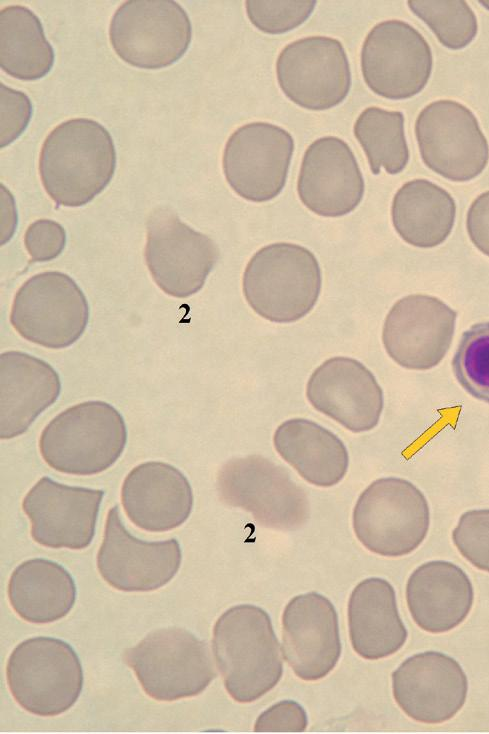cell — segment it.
Instances as JSON below:
<instances>
[{"label": "cell", "instance_id": "6da1fadb", "mask_svg": "<svg viewBox=\"0 0 489 734\" xmlns=\"http://www.w3.org/2000/svg\"><path fill=\"white\" fill-rule=\"evenodd\" d=\"M115 168L116 151L110 133L88 118H73L57 125L40 151V178L57 206L89 203L109 184Z\"/></svg>", "mask_w": 489, "mask_h": 734}, {"label": "cell", "instance_id": "7a4b0ae2", "mask_svg": "<svg viewBox=\"0 0 489 734\" xmlns=\"http://www.w3.org/2000/svg\"><path fill=\"white\" fill-rule=\"evenodd\" d=\"M212 649L225 688L239 703L259 699L282 677L280 645L260 607L242 604L226 610L214 625Z\"/></svg>", "mask_w": 489, "mask_h": 734}, {"label": "cell", "instance_id": "3957f363", "mask_svg": "<svg viewBox=\"0 0 489 734\" xmlns=\"http://www.w3.org/2000/svg\"><path fill=\"white\" fill-rule=\"evenodd\" d=\"M322 284L315 255L292 243H273L259 249L245 267L243 294L261 317L292 323L315 306Z\"/></svg>", "mask_w": 489, "mask_h": 734}, {"label": "cell", "instance_id": "277c9868", "mask_svg": "<svg viewBox=\"0 0 489 734\" xmlns=\"http://www.w3.org/2000/svg\"><path fill=\"white\" fill-rule=\"evenodd\" d=\"M127 441L122 415L103 401H87L62 411L43 429L39 448L54 470L94 475L111 467Z\"/></svg>", "mask_w": 489, "mask_h": 734}, {"label": "cell", "instance_id": "5b68a950", "mask_svg": "<svg viewBox=\"0 0 489 734\" xmlns=\"http://www.w3.org/2000/svg\"><path fill=\"white\" fill-rule=\"evenodd\" d=\"M7 683L16 702L38 716L69 710L83 687L80 659L71 645L53 637L26 639L12 651Z\"/></svg>", "mask_w": 489, "mask_h": 734}, {"label": "cell", "instance_id": "8992f818", "mask_svg": "<svg viewBox=\"0 0 489 734\" xmlns=\"http://www.w3.org/2000/svg\"><path fill=\"white\" fill-rule=\"evenodd\" d=\"M143 690L158 701L193 697L216 677L206 642L177 627L150 632L123 654Z\"/></svg>", "mask_w": 489, "mask_h": 734}, {"label": "cell", "instance_id": "52a82bcc", "mask_svg": "<svg viewBox=\"0 0 489 734\" xmlns=\"http://www.w3.org/2000/svg\"><path fill=\"white\" fill-rule=\"evenodd\" d=\"M352 524L357 539L369 551L386 557L404 556L414 551L427 535L428 502L410 481L380 478L358 497Z\"/></svg>", "mask_w": 489, "mask_h": 734}, {"label": "cell", "instance_id": "ba28073f", "mask_svg": "<svg viewBox=\"0 0 489 734\" xmlns=\"http://www.w3.org/2000/svg\"><path fill=\"white\" fill-rule=\"evenodd\" d=\"M220 499L249 512L263 527L290 531L309 518V500L288 472L259 455L233 458L217 475Z\"/></svg>", "mask_w": 489, "mask_h": 734}, {"label": "cell", "instance_id": "9c48e42d", "mask_svg": "<svg viewBox=\"0 0 489 734\" xmlns=\"http://www.w3.org/2000/svg\"><path fill=\"white\" fill-rule=\"evenodd\" d=\"M192 26L186 11L173 0H129L112 16L110 43L126 63L160 69L188 50Z\"/></svg>", "mask_w": 489, "mask_h": 734}, {"label": "cell", "instance_id": "30bf717a", "mask_svg": "<svg viewBox=\"0 0 489 734\" xmlns=\"http://www.w3.org/2000/svg\"><path fill=\"white\" fill-rule=\"evenodd\" d=\"M88 320L84 293L70 276L58 271L36 274L23 283L10 313L12 326L24 339L50 349L75 343Z\"/></svg>", "mask_w": 489, "mask_h": 734}, {"label": "cell", "instance_id": "8fae6325", "mask_svg": "<svg viewBox=\"0 0 489 734\" xmlns=\"http://www.w3.org/2000/svg\"><path fill=\"white\" fill-rule=\"evenodd\" d=\"M415 135L423 163L448 180H472L488 163L489 144L479 122L457 101L437 100L423 108Z\"/></svg>", "mask_w": 489, "mask_h": 734}, {"label": "cell", "instance_id": "7c38bea8", "mask_svg": "<svg viewBox=\"0 0 489 734\" xmlns=\"http://www.w3.org/2000/svg\"><path fill=\"white\" fill-rule=\"evenodd\" d=\"M146 265L166 294L185 298L204 286L219 259V249L167 208L154 210L147 221Z\"/></svg>", "mask_w": 489, "mask_h": 734}, {"label": "cell", "instance_id": "4fadbf2b", "mask_svg": "<svg viewBox=\"0 0 489 734\" xmlns=\"http://www.w3.org/2000/svg\"><path fill=\"white\" fill-rule=\"evenodd\" d=\"M366 85L375 94L403 100L420 93L428 83L433 55L428 42L401 20L376 24L367 34L360 55Z\"/></svg>", "mask_w": 489, "mask_h": 734}, {"label": "cell", "instance_id": "5bb4252c", "mask_svg": "<svg viewBox=\"0 0 489 734\" xmlns=\"http://www.w3.org/2000/svg\"><path fill=\"white\" fill-rule=\"evenodd\" d=\"M276 76L288 99L313 111L339 105L351 87L344 47L326 36L305 37L286 45L276 61Z\"/></svg>", "mask_w": 489, "mask_h": 734}, {"label": "cell", "instance_id": "9a60e30c", "mask_svg": "<svg viewBox=\"0 0 489 734\" xmlns=\"http://www.w3.org/2000/svg\"><path fill=\"white\" fill-rule=\"evenodd\" d=\"M294 140L285 129L268 122H251L228 138L222 167L229 186L251 202L272 200L286 184Z\"/></svg>", "mask_w": 489, "mask_h": 734}, {"label": "cell", "instance_id": "2e32d148", "mask_svg": "<svg viewBox=\"0 0 489 734\" xmlns=\"http://www.w3.org/2000/svg\"><path fill=\"white\" fill-rule=\"evenodd\" d=\"M181 561L176 539L140 540L126 529L118 506L110 508L97 555L98 571L110 586L126 592L159 589L176 575Z\"/></svg>", "mask_w": 489, "mask_h": 734}, {"label": "cell", "instance_id": "e0dca14e", "mask_svg": "<svg viewBox=\"0 0 489 734\" xmlns=\"http://www.w3.org/2000/svg\"><path fill=\"white\" fill-rule=\"evenodd\" d=\"M457 314L440 299L413 294L398 300L386 316L382 342L398 365L428 370L450 348Z\"/></svg>", "mask_w": 489, "mask_h": 734}, {"label": "cell", "instance_id": "ac0fdd59", "mask_svg": "<svg viewBox=\"0 0 489 734\" xmlns=\"http://www.w3.org/2000/svg\"><path fill=\"white\" fill-rule=\"evenodd\" d=\"M103 490L69 486L44 476L26 494L22 508L32 538L45 547L81 550L90 545Z\"/></svg>", "mask_w": 489, "mask_h": 734}, {"label": "cell", "instance_id": "d6986e66", "mask_svg": "<svg viewBox=\"0 0 489 734\" xmlns=\"http://www.w3.org/2000/svg\"><path fill=\"white\" fill-rule=\"evenodd\" d=\"M393 696L412 719L439 724L463 707L468 681L460 664L437 651L415 654L392 673Z\"/></svg>", "mask_w": 489, "mask_h": 734}, {"label": "cell", "instance_id": "ffe728a7", "mask_svg": "<svg viewBox=\"0 0 489 734\" xmlns=\"http://www.w3.org/2000/svg\"><path fill=\"white\" fill-rule=\"evenodd\" d=\"M306 397L317 411L353 433L375 428L384 406L383 391L372 372L344 356L329 358L313 371Z\"/></svg>", "mask_w": 489, "mask_h": 734}, {"label": "cell", "instance_id": "44dd1931", "mask_svg": "<svg viewBox=\"0 0 489 734\" xmlns=\"http://www.w3.org/2000/svg\"><path fill=\"white\" fill-rule=\"evenodd\" d=\"M282 651L302 680L316 681L333 670L341 641L338 616L328 598L309 592L288 602L282 615Z\"/></svg>", "mask_w": 489, "mask_h": 734}, {"label": "cell", "instance_id": "7402d4cb", "mask_svg": "<svg viewBox=\"0 0 489 734\" xmlns=\"http://www.w3.org/2000/svg\"><path fill=\"white\" fill-rule=\"evenodd\" d=\"M365 190L362 172L349 145L334 136L318 138L306 149L297 180L301 202L323 217L352 212Z\"/></svg>", "mask_w": 489, "mask_h": 734}, {"label": "cell", "instance_id": "603a6c76", "mask_svg": "<svg viewBox=\"0 0 489 734\" xmlns=\"http://www.w3.org/2000/svg\"><path fill=\"white\" fill-rule=\"evenodd\" d=\"M121 502L128 518L149 532L182 525L193 507L191 485L176 467L148 461L134 467L123 481Z\"/></svg>", "mask_w": 489, "mask_h": 734}, {"label": "cell", "instance_id": "cb8c5ba5", "mask_svg": "<svg viewBox=\"0 0 489 734\" xmlns=\"http://www.w3.org/2000/svg\"><path fill=\"white\" fill-rule=\"evenodd\" d=\"M1 439L27 431L59 397L58 373L47 362L20 351L0 356Z\"/></svg>", "mask_w": 489, "mask_h": 734}, {"label": "cell", "instance_id": "d4e9b609", "mask_svg": "<svg viewBox=\"0 0 489 734\" xmlns=\"http://www.w3.org/2000/svg\"><path fill=\"white\" fill-rule=\"evenodd\" d=\"M473 586L454 563L429 561L417 567L406 586V599L415 623L430 633H443L462 623L473 604Z\"/></svg>", "mask_w": 489, "mask_h": 734}, {"label": "cell", "instance_id": "484cf974", "mask_svg": "<svg viewBox=\"0 0 489 734\" xmlns=\"http://www.w3.org/2000/svg\"><path fill=\"white\" fill-rule=\"evenodd\" d=\"M349 635L354 651L368 660L396 653L406 642L407 630L392 585L367 578L352 591L348 602Z\"/></svg>", "mask_w": 489, "mask_h": 734}, {"label": "cell", "instance_id": "4316f807", "mask_svg": "<svg viewBox=\"0 0 489 734\" xmlns=\"http://www.w3.org/2000/svg\"><path fill=\"white\" fill-rule=\"evenodd\" d=\"M277 453L307 482L318 487L338 484L346 475L349 454L341 439L314 421L292 418L273 435Z\"/></svg>", "mask_w": 489, "mask_h": 734}, {"label": "cell", "instance_id": "83f0119b", "mask_svg": "<svg viewBox=\"0 0 489 734\" xmlns=\"http://www.w3.org/2000/svg\"><path fill=\"white\" fill-rule=\"evenodd\" d=\"M76 585L60 564L34 558L12 572L8 597L14 611L25 621L46 624L66 616L76 601Z\"/></svg>", "mask_w": 489, "mask_h": 734}, {"label": "cell", "instance_id": "f1b7e54d", "mask_svg": "<svg viewBox=\"0 0 489 734\" xmlns=\"http://www.w3.org/2000/svg\"><path fill=\"white\" fill-rule=\"evenodd\" d=\"M456 216L453 197L426 179L404 183L391 206L393 226L408 244L431 248L441 244L452 231Z\"/></svg>", "mask_w": 489, "mask_h": 734}, {"label": "cell", "instance_id": "f546056e", "mask_svg": "<svg viewBox=\"0 0 489 734\" xmlns=\"http://www.w3.org/2000/svg\"><path fill=\"white\" fill-rule=\"evenodd\" d=\"M54 50L38 16L29 8L10 5L0 13V65L10 76L33 81L49 73Z\"/></svg>", "mask_w": 489, "mask_h": 734}, {"label": "cell", "instance_id": "4dcf8cb0", "mask_svg": "<svg viewBox=\"0 0 489 734\" xmlns=\"http://www.w3.org/2000/svg\"><path fill=\"white\" fill-rule=\"evenodd\" d=\"M353 132L374 175L381 168L392 175L404 170L409 161V148L402 112L368 107L357 117Z\"/></svg>", "mask_w": 489, "mask_h": 734}, {"label": "cell", "instance_id": "1f68e13d", "mask_svg": "<svg viewBox=\"0 0 489 734\" xmlns=\"http://www.w3.org/2000/svg\"><path fill=\"white\" fill-rule=\"evenodd\" d=\"M407 4L409 9L428 25L438 41L448 49H463L477 35V18L465 1L411 0Z\"/></svg>", "mask_w": 489, "mask_h": 734}, {"label": "cell", "instance_id": "d6a6232c", "mask_svg": "<svg viewBox=\"0 0 489 734\" xmlns=\"http://www.w3.org/2000/svg\"><path fill=\"white\" fill-rule=\"evenodd\" d=\"M452 370L467 393L489 403V322L476 323L462 334Z\"/></svg>", "mask_w": 489, "mask_h": 734}, {"label": "cell", "instance_id": "836d02e7", "mask_svg": "<svg viewBox=\"0 0 489 734\" xmlns=\"http://www.w3.org/2000/svg\"><path fill=\"white\" fill-rule=\"evenodd\" d=\"M316 1H245L250 22L267 34H282L303 24L315 9Z\"/></svg>", "mask_w": 489, "mask_h": 734}, {"label": "cell", "instance_id": "e575fe53", "mask_svg": "<svg viewBox=\"0 0 489 734\" xmlns=\"http://www.w3.org/2000/svg\"><path fill=\"white\" fill-rule=\"evenodd\" d=\"M452 540L466 560L489 572V509L463 513L452 532Z\"/></svg>", "mask_w": 489, "mask_h": 734}, {"label": "cell", "instance_id": "d590c367", "mask_svg": "<svg viewBox=\"0 0 489 734\" xmlns=\"http://www.w3.org/2000/svg\"><path fill=\"white\" fill-rule=\"evenodd\" d=\"M25 248L33 262L57 258L65 248L66 232L61 224L50 219L31 223L24 235Z\"/></svg>", "mask_w": 489, "mask_h": 734}, {"label": "cell", "instance_id": "8d00e7d4", "mask_svg": "<svg viewBox=\"0 0 489 734\" xmlns=\"http://www.w3.org/2000/svg\"><path fill=\"white\" fill-rule=\"evenodd\" d=\"M32 111V103L25 93L1 84V147L11 144L23 133Z\"/></svg>", "mask_w": 489, "mask_h": 734}, {"label": "cell", "instance_id": "74e56055", "mask_svg": "<svg viewBox=\"0 0 489 734\" xmlns=\"http://www.w3.org/2000/svg\"><path fill=\"white\" fill-rule=\"evenodd\" d=\"M308 726L304 708L293 700L280 701L259 715L256 732H303Z\"/></svg>", "mask_w": 489, "mask_h": 734}, {"label": "cell", "instance_id": "f35d334b", "mask_svg": "<svg viewBox=\"0 0 489 734\" xmlns=\"http://www.w3.org/2000/svg\"><path fill=\"white\" fill-rule=\"evenodd\" d=\"M466 228L473 244L489 256V191L472 202L467 212Z\"/></svg>", "mask_w": 489, "mask_h": 734}, {"label": "cell", "instance_id": "ab89813d", "mask_svg": "<svg viewBox=\"0 0 489 734\" xmlns=\"http://www.w3.org/2000/svg\"><path fill=\"white\" fill-rule=\"evenodd\" d=\"M479 3L485 6V8L489 10V1H479Z\"/></svg>", "mask_w": 489, "mask_h": 734}]
</instances>
